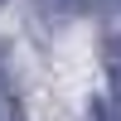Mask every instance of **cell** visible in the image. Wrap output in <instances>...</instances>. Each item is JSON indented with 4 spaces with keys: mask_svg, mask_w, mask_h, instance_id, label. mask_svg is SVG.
<instances>
[{
    "mask_svg": "<svg viewBox=\"0 0 121 121\" xmlns=\"http://www.w3.org/2000/svg\"><path fill=\"white\" fill-rule=\"evenodd\" d=\"M107 73H112V82H116V92H121V39L107 44Z\"/></svg>",
    "mask_w": 121,
    "mask_h": 121,
    "instance_id": "cell-1",
    "label": "cell"
}]
</instances>
